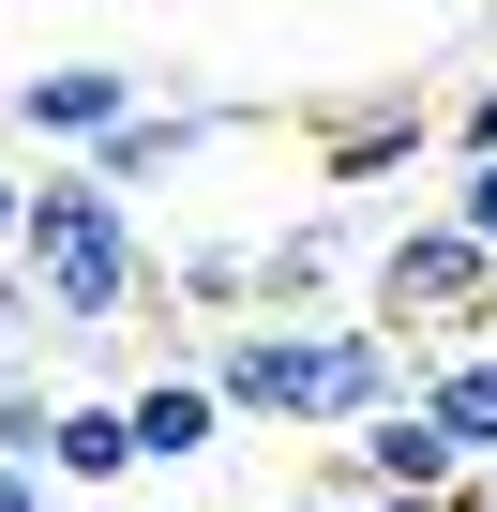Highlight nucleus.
I'll return each mask as SVG.
<instances>
[{"mask_svg": "<svg viewBox=\"0 0 497 512\" xmlns=\"http://www.w3.org/2000/svg\"><path fill=\"white\" fill-rule=\"evenodd\" d=\"M467 512H497V467H482V482H467Z\"/></svg>", "mask_w": 497, "mask_h": 512, "instance_id": "nucleus-20", "label": "nucleus"}, {"mask_svg": "<svg viewBox=\"0 0 497 512\" xmlns=\"http://www.w3.org/2000/svg\"><path fill=\"white\" fill-rule=\"evenodd\" d=\"M452 151H467V166H497V76H482V91L452 106Z\"/></svg>", "mask_w": 497, "mask_h": 512, "instance_id": "nucleus-15", "label": "nucleus"}, {"mask_svg": "<svg viewBox=\"0 0 497 512\" xmlns=\"http://www.w3.org/2000/svg\"><path fill=\"white\" fill-rule=\"evenodd\" d=\"M377 241H392V226H362V211H302V226H272V241H257V317H302L347 256L377 272Z\"/></svg>", "mask_w": 497, "mask_h": 512, "instance_id": "nucleus-5", "label": "nucleus"}, {"mask_svg": "<svg viewBox=\"0 0 497 512\" xmlns=\"http://www.w3.org/2000/svg\"><path fill=\"white\" fill-rule=\"evenodd\" d=\"M16 226H31V166H0V256H16Z\"/></svg>", "mask_w": 497, "mask_h": 512, "instance_id": "nucleus-17", "label": "nucleus"}, {"mask_svg": "<svg viewBox=\"0 0 497 512\" xmlns=\"http://www.w3.org/2000/svg\"><path fill=\"white\" fill-rule=\"evenodd\" d=\"M272 512H347V497H332V482H302V497H272Z\"/></svg>", "mask_w": 497, "mask_h": 512, "instance_id": "nucleus-19", "label": "nucleus"}, {"mask_svg": "<svg viewBox=\"0 0 497 512\" xmlns=\"http://www.w3.org/2000/svg\"><path fill=\"white\" fill-rule=\"evenodd\" d=\"M362 317H392L407 347H482V317H497V256H482L452 211H407V226L377 241V272H362Z\"/></svg>", "mask_w": 497, "mask_h": 512, "instance_id": "nucleus-2", "label": "nucleus"}, {"mask_svg": "<svg viewBox=\"0 0 497 512\" xmlns=\"http://www.w3.org/2000/svg\"><path fill=\"white\" fill-rule=\"evenodd\" d=\"M241 121H257V106H136V121L91 151V181H106V196H151V181H181V166H196L211 136H241Z\"/></svg>", "mask_w": 497, "mask_h": 512, "instance_id": "nucleus-6", "label": "nucleus"}, {"mask_svg": "<svg viewBox=\"0 0 497 512\" xmlns=\"http://www.w3.org/2000/svg\"><path fill=\"white\" fill-rule=\"evenodd\" d=\"M121 422H136V467H196L226 437V392H211V362H151L121 392Z\"/></svg>", "mask_w": 497, "mask_h": 512, "instance_id": "nucleus-7", "label": "nucleus"}, {"mask_svg": "<svg viewBox=\"0 0 497 512\" xmlns=\"http://www.w3.org/2000/svg\"><path fill=\"white\" fill-rule=\"evenodd\" d=\"M136 106H151V76H136V61H46V76H16V91H0V121H16L31 151H61V166H91Z\"/></svg>", "mask_w": 497, "mask_h": 512, "instance_id": "nucleus-3", "label": "nucleus"}, {"mask_svg": "<svg viewBox=\"0 0 497 512\" xmlns=\"http://www.w3.org/2000/svg\"><path fill=\"white\" fill-rule=\"evenodd\" d=\"M16 272H31V317H46V332H136V302L166 287V256H151L136 196H106L91 166H31Z\"/></svg>", "mask_w": 497, "mask_h": 512, "instance_id": "nucleus-1", "label": "nucleus"}, {"mask_svg": "<svg viewBox=\"0 0 497 512\" xmlns=\"http://www.w3.org/2000/svg\"><path fill=\"white\" fill-rule=\"evenodd\" d=\"M482 467L422 422V392L392 407V422H362V437H332V497H467Z\"/></svg>", "mask_w": 497, "mask_h": 512, "instance_id": "nucleus-4", "label": "nucleus"}, {"mask_svg": "<svg viewBox=\"0 0 497 512\" xmlns=\"http://www.w3.org/2000/svg\"><path fill=\"white\" fill-rule=\"evenodd\" d=\"M347 512H467V497H347Z\"/></svg>", "mask_w": 497, "mask_h": 512, "instance_id": "nucleus-18", "label": "nucleus"}, {"mask_svg": "<svg viewBox=\"0 0 497 512\" xmlns=\"http://www.w3.org/2000/svg\"><path fill=\"white\" fill-rule=\"evenodd\" d=\"M422 136H437V106H407V91H392V106H347V121H332V151H317V181H332V196H362V181H377V166H407Z\"/></svg>", "mask_w": 497, "mask_h": 512, "instance_id": "nucleus-9", "label": "nucleus"}, {"mask_svg": "<svg viewBox=\"0 0 497 512\" xmlns=\"http://www.w3.org/2000/svg\"><path fill=\"white\" fill-rule=\"evenodd\" d=\"M166 287L211 302V317H257V241H181V256H166Z\"/></svg>", "mask_w": 497, "mask_h": 512, "instance_id": "nucleus-11", "label": "nucleus"}, {"mask_svg": "<svg viewBox=\"0 0 497 512\" xmlns=\"http://www.w3.org/2000/svg\"><path fill=\"white\" fill-rule=\"evenodd\" d=\"M0 512H61V482L46 467H0Z\"/></svg>", "mask_w": 497, "mask_h": 512, "instance_id": "nucleus-16", "label": "nucleus"}, {"mask_svg": "<svg viewBox=\"0 0 497 512\" xmlns=\"http://www.w3.org/2000/svg\"><path fill=\"white\" fill-rule=\"evenodd\" d=\"M46 482H136V422H121V392H61Z\"/></svg>", "mask_w": 497, "mask_h": 512, "instance_id": "nucleus-10", "label": "nucleus"}, {"mask_svg": "<svg viewBox=\"0 0 497 512\" xmlns=\"http://www.w3.org/2000/svg\"><path fill=\"white\" fill-rule=\"evenodd\" d=\"M452 226H467V241L497 256V166H452Z\"/></svg>", "mask_w": 497, "mask_h": 512, "instance_id": "nucleus-13", "label": "nucleus"}, {"mask_svg": "<svg viewBox=\"0 0 497 512\" xmlns=\"http://www.w3.org/2000/svg\"><path fill=\"white\" fill-rule=\"evenodd\" d=\"M46 437H61V377L0 362V467H46Z\"/></svg>", "mask_w": 497, "mask_h": 512, "instance_id": "nucleus-12", "label": "nucleus"}, {"mask_svg": "<svg viewBox=\"0 0 497 512\" xmlns=\"http://www.w3.org/2000/svg\"><path fill=\"white\" fill-rule=\"evenodd\" d=\"M422 422L467 467H497V347H422Z\"/></svg>", "mask_w": 497, "mask_h": 512, "instance_id": "nucleus-8", "label": "nucleus"}, {"mask_svg": "<svg viewBox=\"0 0 497 512\" xmlns=\"http://www.w3.org/2000/svg\"><path fill=\"white\" fill-rule=\"evenodd\" d=\"M31 332H46V317H31V272L0 256V362H31Z\"/></svg>", "mask_w": 497, "mask_h": 512, "instance_id": "nucleus-14", "label": "nucleus"}]
</instances>
